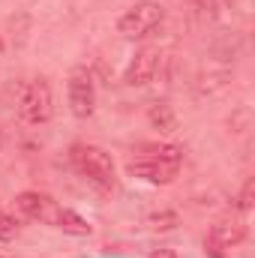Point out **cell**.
Listing matches in <instances>:
<instances>
[{
	"instance_id": "obj_1",
	"label": "cell",
	"mask_w": 255,
	"mask_h": 258,
	"mask_svg": "<svg viewBox=\"0 0 255 258\" xmlns=\"http://www.w3.org/2000/svg\"><path fill=\"white\" fill-rule=\"evenodd\" d=\"M162 18H165V9H162L159 3L141 0V3H135L132 9H126V12L120 15L117 30H120L126 39H144V36H150V33L162 24Z\"/></svg>"
},
{
	"instance_id": "obj_2",
	"label": "cell",
	"mask_w": 255,
	"mask_h": 258,
	"mask_svg": "<svg viewBox=\"0 0 255 258\" xmlns=\"http://www.w3.org/2000/svg\"><path fill=\"white\" fill-rule=\"evenodd\" d=\"M72 153H75V162H78L81 174H87L93 183H99L102 189H111V186L117 183L114 159H111L102 147H96V144H78Z\"/></svg>"
},
{
	"instance_id": "obj_3",
	"label": "cell",
	"mask_w": 255,
	"mask_h": 258,
	"mask_svg": "<svg viewBox=\"0 0 255 258\" xmlns=\"http://www.w3.org/2000/svg\"><path fill=\"white\" fill-rule=\"evenodd\" d=\"M51 111H54V99H51V87H48V81L45 78H36V81H30L24 90H21V96H18V117L24 120V123H45L48 117H51Z\"/></svg>"
},
{
	"instance_id": "obj_4",
	"label": "cell",
	"mask_w": 255,
	"mask_h": 258,
	"mask_svg": "<svg viewBox=\"0 0 255 258\" xmlns=\"http://www.w3.org/2000/svg\"><path fill=\"white\" fill-rule=\"evenodd\" d=\"M66 90H69V111L75 117H90L93 114V105H96V84H93L90 69L75 66L69 72Z\"/></svg>"
},
{
	"instance_id": "obj_5",
	"label": "cell",
	"mask_w": 255,
	"mask_h": 258,
	"mask_svg": "<svg viewBox=\"0 0 255 258\" xmlns=\"http://www.w3.org/2000/svg\"><path fill=\"white\" fill-rule=\"evenodd\" d=\"M126 174L138 177V180H147V183H156V186H168L177 177V165H168L162 159H138V162L126 165Z\"/></svg>"
},
{
	"instance_id": "obj_6",
	"label": "cell",
	"mask_w": 255,
	"mask_h": 258,
	"mask_svg": "<svg viewBox=\"0 0 255 258\" xmlns=\"http://www.w3.org/2000/svg\"><path fill=\"white\" fill-rule=\"evenodd\" d=\"M15 207H18L27 219L48 222V225H54V222H57V213H60V207L42 192H21L15 198Z\"/></svg>"
},
{
	"instance_id": "obj_7",
	"label": "cell",
	"mask_w": 255,
	"mask_h": 258,
	"mask_svg": "<svg viewBox=\"0 0 255 258\" xmlns=\"http://www.w3.org/2000/svg\"><path fill=\"white\" fill-rule=\"evenodd\" d=\"M156 69H159V51L156 48H141L126 66V84L132 87H144L156 78Z\"/></svg>"
},
{
	"instance_id": "obj_8",
	"label": "cell",
	"mask_w": 255,
	"mask_h": 258,
	"mask_svg": "<svg viewBox=\"0 0 255 258\" xmlns=\"http://www.w3.org/2000/svg\"><path fill=\"white\" fill-rule=\"evenodd\" d=\"M243 237H246V225H243V219H237V216H225V219H216V222L210 225V246H213V249L237 246Z\"/></svg>"
},
{
	"instance_id": "obj_9",
	"label": "cell",
	"mask_w": 255,
	"mask_h": 258,
	"mask_svg": "<svg viewBox=\"0 0 255 258\" xmlns=\"http://www.w3.org/2000/svg\"><path fill=\"white\" fill-rule=\"evenodd\" d=\"M147 120H150V126L156 129V132H162V135H174V132L180 129V117H177V111H174L168 102L150 105V108H147Z\"/></svg>"
},
{
	"instance_id": "obj_10",
	"label": "cell",
	"mask_w": 255,
	"mask_h": 258,
	"mask_svg": "<svg viewBox=\"0 0 255 258\" xmlns=\"http://www.w3.org/2000/svg\"><path fill=\"white\" fill-rule=\"evenodd\" d=\"M54 228H60V231H66V234H75V237H87V234L93 231V225H90L84 216H78L75 210H69V207H60Z\"/></svg>"
},
{
	"instance_id": "obj_11",
	"label": "cell",
	"mask_w": 255,
	"mask_h": 258,
	"mask_svg": "<svg viewBox=\"0 0 255 258\" xmlns=\"http://www.w3.org/2000/svg\"><path fill=\"white\" fill-rule=\"evenodd\" d=\"M147 228H150V231H171V228H177V213H156V216H147Z\"/></svg>"
},
{
	"instance_id": "obj_12",
	"label": "cell",
	"mask_w": 255,
	"mask_h": 258,
	"mask_svg": "<svg viewBox=\"0 0 255 258\" xmlns=\"http://www.w3.org/2000/svg\"><path fill=\"white\" fill-rule=\"evenodd\" d=\"M15 234H18V222H15V216H9L6 210H0V240L9 243V240H15Z\"/></svg>"
},
{
	"instance_id": "obj_13",
	"label": "cell",
	"mask_w": 255,
	"mask_h": 258,
	"mask_svg": "<svg viewBox=\"0 0 255 258\" xmlns=\"http://www.w3.org/2000/svg\"><path fill=\"white\" fill-rule=\"evenodd\" d=\"M252 198H255V180H246V183H243V189H240L237 204H240L243 210H249V207H252Z\"/></svg>"
},
{
	"instance_id": "obj_14",
	"label": "cell",
	"mask_w": 255,
	"mask_h": 258,
	"mask_svg": "<svg viewBox=\"0 0 255 258\" xmlns=\"http://www.w3.org/2000/svg\"><path fill=\"white\" fill-rule=\"evenodd\" d=\"M150 258H180L174 249H156V252H150Z\"/></svg>"
}]
</instances>
